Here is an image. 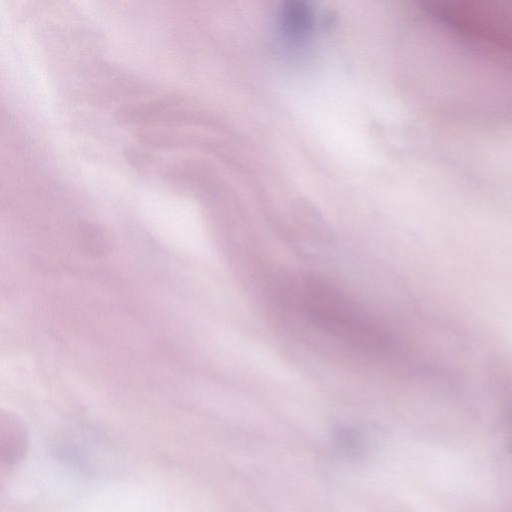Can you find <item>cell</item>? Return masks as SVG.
<instances>
[{"instance_id":"cell-1","label":"cell","mask_w":512,"mask_h":512,"mask_svg":"<svg viewBox=\"0 0 512 512\" xmlns=\"http://www.w3.org/2000/svg\"><path fill=\"white\" fill-rule=\"evenodd\" d=\"M299 311L326 333L350 345L380 350L384 333L335 287L306 278L294 289Z\"/></svg>"}]
</instances>
